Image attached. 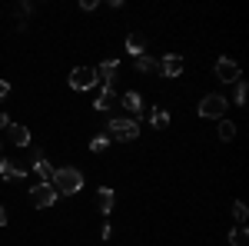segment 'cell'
Returning a JSON list of instances; mask_svg holds the SVG:
<instances>
[{
    "mask_svg": "<svg viewBox=\"0 0 249 246\" xmlns=\"http://www.w3.org/2000/svg\"><path fill=\"white\" fill-rule=\"evenodd\" d=\"M80 10H87V14L96 10V0H80Z\"/></svg>",
    "mask_w": 249,
    "mask_h": 246,
    "instance_id": "cell-25",
    "label": "cell"
},
{
    "mask_svg": "<svg viewBox=\"0 0 249 246\" xmlns=\"http://www.w3.org/2000/svg\"><path fill=\"white\" fill-rule=\"evenodd\" d=\"M0 227H7V209H3V203H0Z\"/></svg>",
    "mask_w": 249,
    "mask_h": 246,
    "instance_id": "cell-27",
    "label": "cell"
},
{
    "mask_svg": "<svg viewBox=\"0 0 249 246\" xmlns=\"http://www.w3.org/2000/svg\"><path fill=\"white\" fill-rule=\"evenodd\" d=\"M113 203H116V193L110 187L96 189V209H100V213H113Z\"/></svg>",
    "mask_w": 249,
    "mask_h": 246,
    "instance_id": "cell-14",
    "label": "cell"
},
{
    "mask_svg": "<svg viewBox=\"0 0 249 246\" xmlns=\"http://www.w3.org/2000/svg\"><path fill=\"white\" fill-rule=\"evenodd\" d=\"M116 70H120V60H103L100 67H93V74H96V83H100V87H113V80H116Z\"/></svg>",
    "mask_w": 249,
    "mask_h": 246,
    "instance_id": "cell-8",
    "label": "cell"
},
{
    "mask_svg": "<svg viewBox=\"0 0 249 246\" xmlns=\"http://www.w3.org/2000/svg\"><path fill=\"white\" fill-rule=\"evenodd\" d=\"M30 173H37V180L43 183H50V176H53V167H50V160H43V153H34V160H30Z\"/></svg>",
    "mask_w": 249,
    "mask_h": 246,
    "instance_id": "cell-10",
    "label": "cell"
},
{
    "mask_svg": "<svg viewBox=\"0 0 249 246\" xmlns=\"http://www.w3.org/2000/svg\"><path fill=\"white\" fill-rule=\"evenodd\" d=\"M133 67H136V74H156V70H160V60H153V57L143 54V57L133 60Z\"/></svg>",
    "mask_w": 249,
    "mask_h": 246,
    "instance_id": "cell-17",
    "label": "cell"
},
{
    "mask_svg": "<svg viewBox=\"0 0 249 246\" xmlns=\"http://www.w3.org/2000/svg\"><path fill=\"white\" fill-rule=\"evenodd\" d=\"M27 167H20V163H14V160H0V180H23L27 176Z\"/></svg>",
    "mask_w": 249,
    "mask_h": 246,
    "instance_id": "cell-13",
    "label": "cell"
},
{
    "mask_svg": "<svg viewBox=\"0 0 249 246\" xmlns=\"http://www.w3.org/2000/svg\"><path fill=\"white\" fill-rule=\"evenodd\" d=\"M70 87H73L77 94H87V90H93V87H96L93 67H77V70H70Z\"/></svg>",
    "mask_w": 249,
    "mask_h": 246,
    "instance_id": "cell-6",
    "label": "cell"
},
{
    "mask_svg": "<svg viewBox=\"0 0 249 246\" xmlns=\"http://www.w3.org/2000/svg\"><path fill=\"white\" fill-rule=\"evenodd\" d=\"M230 246H249L246 227H232V229H230Z\"/></svg>",
    "mask_w": 249,
    "mask_h": 246,
    "instance_id": "cell-19",
    "label": "cell"
},
{
    "mask_svg": "<svg viewBox=\"0 0 249 246\" xmlns=\"http://www.w3.org/2000/svg\"><path fill=\"white\" fill-rule=\"evenodd\" d=\"M246 100H249L246 80H236V83H232V103H236V107H246Z\"/></svg>",
    "mask_w": 249,
    "mask_h": 246,
    "instance_id": "cell-18",
    "label": "cell"
},
{
    "mask_svg": "<svg viewBox=\"0 0 249 246\" xmlns=\"http://www.w3.org/2000/svg\"><path fill=\"white\" fill-rule=\"evenodd\" d=\"M123 110L130 114V120L143 116V96L136 94V90H126V94H123Z\"/></svg>",
    "mask_w": 249,
    "mask_h": 246,
    "instance_id": "cell-11",
    "label": "cell"
},
{
    "mask_svg": "<svg viewBox=\"0 0 249 246\" xmlns=\"http://www.w3.org/2000/svg\"><path fill=\"white\" fill-rule=\"evenodd\" d=\"M50 187L57 189V196H77L80 189H83V173L77 167H60L50 176Z\"/></svg>",
    "mask_w": 249,
    "mask_h": 246,
    "instance_id": "cell-1",
    "label": "cell"
},
{
    "mask_svg": "<svg viewBox=\"0 0 249 246\" xmlns=\"http://www.w3.org/2000/svg\"><path fill=\"white\" fill-rule=\"evenodd\" d=\"M143 50H146L143 34H130V37H126V54H133V60H136V57H143Z\"/></svg>",
    "mask_w": 249,
    "mask_h": 246,
    "instance_id": "cell-16",
    "label": "cell"
},
{
    "mask_svg": "<svg viewBox=\"0 0 249 246\" xmlns=\"http://www.w3.org/2000/svg\"><path fill=\"white\" fill-rule=\"evenodd\" d=\"M226 110H230V100L223 94H206L196 107V114L203 120H226Z\"/></svg>",
    "mask_w": 249,
    "mask_h": 246,
    "instance_id": "cell-3",
    "label": "cell"
},
{
    "mask_svg": "<svg viewBox=\"0 0 249 246\" xmlns=\"http://www.w3.org/2000/svg\"><path fill=\"white\" fill-rule=\"evenodd\" d=\"M7 94H10V83H7V80H0V103L7 100Z\"/></svg>",
    "mask_w": 249,
    "mask_h": 246,
    "instance_id": "cell-24",
    "label": "cell"
},
{
    "mask_svg": "<svg viewBox=\"0 0 249 246\" xmlns=\"http://www.w3.org/2000/svg\"><path fill=\"white\" fill-rule=\"evenodd\" d=\"M156 74H163L166 80H176V76L183 74V57L179 54H166V57H160V70Z\"/></svg>",
    "mask_w": 249,
    "mask_h": 246,
    "instance_id": "cell-7",
    "label": "cell"
},
{
    "mask_svg": "<svg viewBox=\"0 0 249 246\" xmlns=\"http://www.w3.org/2000/svg\"><path fill=\"white\" fill-rule=\"evenodd\" d=\"M7 140H10L14 147H30V130H27L23 123H10V127H7Z\"/></svg>",
    "mask_w": 249,
    "mask_h": 246,
    "instance_id": "cell-12",
    "label": "cell"
},
{
    "mask_svg": "<svg viewBox=\"0 0 249 246\" xmlns=\"http://www.w3.org/2000/svg\"><path fill=\"white\" fill-rule=\"evenodd\" d=\"M246 216H249L246 203H243V200H236V203H232V220H236V227H246Z\"/></svg>",
    "mask_w": 249,
    "mask_h": 246,
    "instance_id": "cell-21",
    "label": "cell"
},
{
    "mask_svg": "<svg viewBox=\"0 0 249 246\" xmlns=\"http://www.w3.org/2000/svg\"><path fill=\"white\" fill-rule=\"evenodd\" d=\"M107 136L120 140V143H133L136 136H140V123L130 120V116H110L107 120Z\"/></svg>",
    "mask_w": 249,
    "mask_h": 246,
    "instance_id": "cell-2",
    "label": "cell"
},
{
    "mask_svg": "<svg viewBox=\"0 0 249 246\" xmlns=\"http://www.w3.org/2000/svg\"><path fill=\"white\" fill-rule=\"evenodd\" d=\"M213 74H216L219 83H236V80H243L239 63H232L230 57H219V60H216V63H213Z\"/></svg>",
    "mask_w": 249,
    "mask_h": 246,
    "instance_id": "cell-5",
    "label": "cell"
},
{
    "mask_svg": "<svg viewBox=\"0 0 249 246\" xmlns=\"http://www.w3.org/2000/svg\"><path fill=\"white\" fill-rule=\"evenodd\" d=\"M216 133H219V140H223V143H230L232 136H236V123H232V120H219Z\"/></svg>",
    "mask_w": 249,
    "mask_h": 246,
    "instance_id": "cell-20",
    "label": "cell"
},
{
    "mask_svg": "<svg viewBox=\"0 0 249 246\" xmlns=\"http://www.w3.org/2000/svg\"><path fill=\"white\" fill-rule=\"evenodd\" d=\"M166 123H170V114L163 107H150V127L153 130H166Z\"/></svg>",
    "mask_w": 249,
    "mask_h": 246,
    "instance_id": "cell-15",
    "label": "cell"
},
{
    "mask_svg": "<svg viewBox=\"0 0 249 246\" xmlns=\"http://www.w3.org/2000/svg\"><path fill=\"white\" fill-rule=\"evenodd\" d=\"M30 203H34L37 209L53 207V203H57V189L50 187V183H43V180H37V183L30 187Z\"/></svg>",
    "mask_w": 249,
    "mask_h": 246,
    "instance_id": "cell-4",
    "label": "cell"
},
{
    "mask_svg": "<svg viewBox=\"0 0 249 246\" xmlns=\"http://www.w3.org/2000/svg\"><path fill=\"white\" fill-rule=\"evenodd\" d=\"M107 147H110V136L107 133H96L93 140H90V153H103Z\"/></svg>",
    "mask_w": 249,
    "mask_h": 246,
    "instance_id": "cell-22",
    "label": "cell"
},
{
    "mask_svg": "<svg viewBox=\"0 0 249 246\" xmlns=\"http://www.w3.org/2000/svg\"><path fill=\"white\" fill-rule=\"evenodd\" d=\"M7 127H10V116H7V114H0V130H7Z\"/></svg>",
    "mask_w": 249,
    "mask_h": 246,
    "instance_id": "cell-26",
    "label": "cell"
},
{
    "mask_svg": "<svg viewBox=\"0 0 249 246\" xmlns=\"http://www.w3.org/2000/svg\"><path fill=\"white\" fill-rule=\"evenodd\" d=\"M17 14H20V20H27L30 14H34V3H30V0H20V3H17Z\"/></svg>",
    "mask_w": 249,
    "mask_h": 246,
    "instance_id": "cell-23",
    "label": "cell"
},
{
    "mask_svg": "<svg viewBox=\"0 0 249 246\" xmlns=\"http://www.w3.org/2000/svg\"><path fill=\"white\" fill-rule=\"evenodd\" d=\"M116 100H120V96H116L113 87H100V94H96V100H93V110L96 114H110L116 107Z\"/></svg>",
    "mask_w": 249,
    "mask_h": 246,
    "instance_id": "cell-9",
    "label": "cell"
}]
</instances>
